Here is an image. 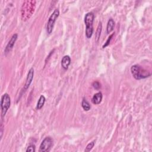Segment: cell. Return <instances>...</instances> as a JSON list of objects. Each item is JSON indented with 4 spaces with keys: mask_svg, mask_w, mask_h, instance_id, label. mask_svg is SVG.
Returning a JSON list of instances; mask_svg holds the SVG:
<instances>
[{
    "mask_svg": "<svg viewBox=\"0 0 152 152\" xmlns=\"http://www.w3.org/2000/svg\"><path fill=\"white\" fill-rule=\"evenodd\" d=\"M115 26V22L114 21V20L112 18H110L107 23V26H106V32L107 33H110L111 32L114 30Z\"/></svg>",
    "mask_w": 152,
    "mask_h": 152,
    "instance_id": "obj_11",
    "label": "cell"
},
{
    "mask_svg": "<svg viewBox=\"0 0 152 152\" xmlns=\"http://www.w3.org/2000/svg\"><path fill=\"white\" fill-rule=\"evenodd\" d=\"M71 63V58L69 55H65L61 60V65L62 67L67 70L68 68V67Z\"/></svg>",
    "mask_w": 152,
    "mask_h": 152,
    "instance_id": "obj_9",
    "label": "cell"
},
{
    "mask_svg": "<svg viewBox=\"0 0 152 152\" xmlns=\"http://www.w3.org/2000/svg\"><path fill=\"white\" fill-rule=\"evenodd\" d=\"M114 33H112V35H111L108 38V39H107V40H106V42H105V44L103 45V46H102V48H105L106 46H108L109 45V44H110V40H111V39H112V37H113V36H114Z\"/></svg>",
    "mask_w": 152,
    "mask_h": 152,
    "instance_id": "obj_17",
    "label": "cell"
},
{
    "mask_svg": "<svg viewBox=\"0 0 152 152\" xmlns=\"http://www.w3.org/2000/svg\"><path fill=\"white\" fill-rule=\"evenodd\" d=\"M45 100H46V99L44 95H41L40 96L38 100V102L37 103V106H36V109L37 110L40 109L44 106L45 102Z\"/></svg>",
    "mask_w": 152,
    "mask_h": 152,
    "instance_id": "obj_12",
    "label": "cell"
},
{
    "mask_svg": "<svg viewBox=\"0 0 152 152\" xmlns=\"http://www.w3.org/2000/svg\"><path fill=\"white\" fill-rule=\"evenodd\" d=\"M102 23L100 22L98 27H97V31H96V42H98V40L100 38V33L101 32H102Z\"/></svg>",
    "mask_w": 152,
    "mask_h": 152,
    "instance_id": "obj_14",
    "label": "cell"
},
{
    "mask_svg": "<svg viewBox=\"0 0 152 152\" xmlns=\"http://www.w3.org/2000/svg\"><path fill=\"white\" fill-rule=\"evenodd\" d=\"M59 16V10L58 9H55L52 14L49 17L46 26V31L48 34H50L52 33L55 23Z\"/></svg>",
    "mask_w": 152,
    "mask_h": 152,
    "instance_id": "obj_5",
    "label": "cell"
},
{
    "mask_svg": "<svg viewBox=\"0 0 152 152\" xmlns=\"http://www.w3.org/2000/svg\"><path fill=\"white\" fill-rule=\"evenodd\" d=\"M131 72L133 77L136 80L146 78L151 76V73L145 70L138 65H134L131 68Z\"/></svg>",
    "mask_w": 152,
    "mask_h": 152,
    "instance_id": "obj_2",
    "label": "cell"
},
{
    "mask_svg": "<svg viewBox=\"0 0 152 152\" xmlns=\"http://www.w3.org/2000/svg\"><path fill=\"white\" fill-rule=\"evenodd\" d=\"M102 97H103L102 93L101 92H98L94 95L93 97H92V102L95 105H98L102 102Z\"/></svg>",
    "mask_w": 152,
    "mask_h": 152,
    "instance_id": "obj_10",
    "label": "cell"
},
{
    "mask_svg": "<svg viewBox=\"0 0 152 152\" xmlns=\"http://www.w3.org/2000/svg\"><path fill=\"white\" fill-rule=\"evenodd\" d=\"M93 87L96 89V90H99L100 88V84L98 82H95L93 85H92Z\"/></svg>",
    "mask_w": 152,
    "mask_h": 152,
    "instance_id": "obj_18",
    "label": "cell"
},
{
    "mask_svg": "<svg viewBox=\"0 0 152 152\" xmlns=\"http://www.w3.org/2000/svg\"><path fill=\"white\" fill-rule=\"evenodd\" d=\"M53 140L51 137H46L42 141L40 145L39 151L40 152H47L49 151L52 146Z\"/></svg>",
    "mask_w": 152,
    "mask_h": 152,
    "instance_id": "obj_6",
    "label": "cell"
},
{
    "mask_svg": "<svg viewBox=\"0 0 152 152\" xmlns=\"http://www.w3.org/2000/svg\"><path fill=\"white\" fill-rule=\"evenodd\" d=\"M17 37H18L17 34H14L12 36V37H11V39H10V41L8 42V43L7 44V45L5 48L4 52L5 54L9 53L12 50V49H13V48L15 44V42H16V40L17 39Z\"/></svg>",
    "mask_w": 152,
    "mask_h": 152,
    "instance_id": "obj_8",
    "label": "cell"
},
{
    "mask_svg": "<svg viewBox=\"0 0 152 152\" xmlns=\"http://www.w3.org/2000/svg\"><path fill=\"white\" fill-rule=\"evenodd\" d=\"M26 152H35L36 151V147L34 145H30L28 146L27 149H26Z\"/></svg>",
    "mask_w": 152,
    "mask_h": 152,
    "instance_id": "obj_16",
    "label": "cell"
},
{
    "mask_svg": "<svg viewBox=\"0 0 152 152\" xmlns=\"http://www.w3.org/2000/svg\"><path fill=\"white\" fill-rule=\"evenodd\" d=\"M11 105V99L8 93H4L1 97V115L3 118L7 114Z\"/></svg>",
    "mask_w": 152,
    "mask_h": 152,
    "instance_id": "obj_4",
    "label": "cell"
},
{
    "mask_svg": "<svg viewBox=\"0 0 152 152\" xmlns=\"http://www.w3.org/2000/svg\"><path fill=\"white\" fill-rule=\"evenodd\" d=\"M94 146H95V141H92V142L87 145V146H86V147L85 150V152H89V151H91L92 150V149L94 147Z\"/></svg>",
    "mask_w": 152,
    "mask_h": 152,
    "instance_id": "obj_15",
    "label": "cell"
},
{
    "mask_svg": "<svg viewBox=\"0 0 152 152\" xmlns=\"http://www.w3.org/2000/svg\"><path fill=\"white\" fill-rule=\"evenodd\" d=\"M33 76H34V69H33V68H31L29 70V73H28L27 77H26V83H25V85L24 86L23 90L24 92H26V91L29 87L30 85H31L33 78Z\"/></svg>",
    "mask_w": 152,
    "mask_h": 152,
    "instance_id": "obj_7",
    "label": "cell"
},
{
    "mask_svg": "<svg viewBox=\"0 0 152 152\" xmlns=\"http://www.w3.org/2000/svg\"><path fill=\"white\" fill-rule=\"evenodd\" d=\"M82 108H83V109L86 111L89 110L90 109V108H91L90 104L89 103L88 101L85 98H84L82 100Z\"/></svg>",
    "mask_w": 152,
    "mask_h": 152,
    "instance_id": "obj_13",
    "label": "cell"
},
{
    "mask_svg": "<svg viewBox=\"0 0 152 152\" xmlns=\"http://www.w3.org/2000/svg\"><path fill=\"white\" fill-rule=\"evenodd\" d=\"M35 1H25L22 7V17L23 20H27L29 19L32 14L34 13L35 7H36Z\"/></svg>",
    "mask_w": 152,
    "mask_h": 152,
    "instance_id": "obj_1",
    "label": "cell"
},
{
    "mask_svg": "<svg viewBox=\"0 0 152 152\" xmlns=\"http://www.w3.org/2000/svg\"><path fill=\"white\" fill-rule=\"evenodd\" d=\"M94 18L95 15L92 12L87 13L85 17V23L86 25V36L88 39L92 37L93 33V23Z\"/></svg>",
    "mask_w": 152,
    "mask_h": 152,
    "instance_id": "obj_3",
    "label": "cell"
}]
</instances>
